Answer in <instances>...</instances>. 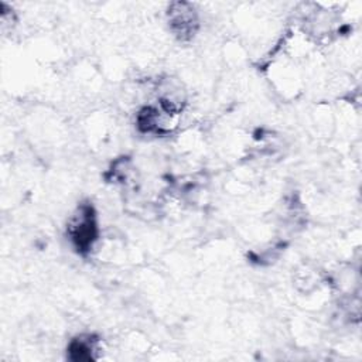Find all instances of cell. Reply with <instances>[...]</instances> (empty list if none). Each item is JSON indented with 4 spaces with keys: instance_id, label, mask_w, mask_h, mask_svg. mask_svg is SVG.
<instances>
[{
    "instance_id": "cell-1",
    "label": "cell",
    "mask_w": 362,
    "mask_h": 362,
    "mask_svg": "<svg viewBox=\"0 0 362 362\" xmlns=\"http://www.w3.org/2000/svg\"><path fill=\"white\" fill-rule=\"evenodd\" d=\"M66 235L81 255H88L99 236L98 216L93 205L90 202H82L71 215L66 225Z\"/></svg>"
},
{
    "instance_id": "cell-2",
    "label": "cell",
    "mask_w": 362,
    "mask_h": 362,
    "mask_svg": "<svg viewBox=\"0 0 362 362\" xmlns=\"http://www.w3.org/2000/svg\"><path fill=\"white\" fill-rule=\"evenodd\" d=\"M167 23L177 40L182 42L189 41L199 28L198 11L194 4L187 1L171 3L167 8Z\"/></svg>"
},
{
    "instance_id": "cell-3",
    "label": "cell",
    "mask_w": 362,
    "mask_h": 362,
    "mask_svg": "<svg viewBox=\"0 0 362 362\" xmlns=\"http://www.w3.org/2000/svg\"><path fill=\"white\" fill-rule=\"evenodd\" d=\"M177 124V116L167 113L158 105L143 106L136 115V126L140 133L165 134Z\"/></svg>"
},
{
    "instance_id": "cell-4",
    "label": "cell",
    "mask_w": 362,
    "mask_h": 362,
    "mask_svg": "<svg viewBox=\"0 0 362 362\" xmlns=\"http://www.w3.org/2000/svg\"><path fill=\"white\" fill-rule=\"evenodd\" d=\"M98 339L90 334H83L74 338L68 345V354L72 361H90L95 359L98 351Z\"/></svg>"
}]
</instances>
